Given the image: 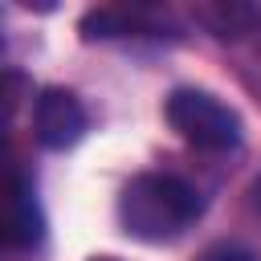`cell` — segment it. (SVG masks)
<instances>
[{
    "label": "cell",
    "instance_id": "2",
    "mask_svg": "<svg viewBox=\"0 0 261 261\" xmlns=\"http://www.w3.org/2000/svg\"><path fill=\"white\" fill-rule=\"evenodd\" d=\"M167 122L171 130L200 147V151H232L241 143V114L232 106H224L216 94L208 90H192V86H179L167 94Z\"/></svg>",
    "mask_w": 261,
    "mask_h": 261
},
{
    "label": "cell",
    "instance_id": "8",
    "mask_svg": "<svg viewBox=\"0 0 261 261\" xmlns=\"http://www.w3.org/2000/svg\"><path fill=\"white\" fill-rule=\"evenodd\" d=\"M90 261H118V257H90Z\"/></svg>",
    "mask_w": 261,
    "mask_h": 261
},
{
    "label": "cell",
    "instance_id": "4",
    "mask_svg": "<svg viewBox=\"0 0 261 261\" xmlns=\"http://www.w3.org/2000/svg\"><path fill=\"white\" fill-rule=\"evenodd\" d=\"M45 237V212L37 204V192L24 171H12V196H8V228L4 241L12 249H33Z\"/></svg>",
    "mask_w": 261,
    "mask_h": 261
},
{
    "label": "cell",
    "instance_id": "5",
    "mask_svg": "<svg viewBox=\"0 0 261 261\" xmlns=\"http://www.w3.org/2000/svg\"><path fill=\"white\" fill-rule=\"evenodd\" d=\"M151 24V12L147 8H130V4H102V8H90L82 16V37L86 41H110V37H130V33H143Z\"/></svg>",
    "mask_w": 261,
    "mask_h": 261
},
{
    "label": "cell",
    "instance_id": "1",
    "mask_svg": "<svg viewBox=\"0 0 261 261\" xmlns=\"http://www.w3.org/2000/svg\"><path fill=\"white\" fill-rule=\"evenodd\" d=\"M200 212H204L200 192L192 184H184L179 175H167V171H143L118 196L122 228L147 245L175 241L188 224H196Z\"/></svg>",
    "mask_w": 261,
    "mask_h": 261
},
{
    "label": "cell",
    "instance_id": "7",
    "mask_svg": "<svg viewBox=\"0 0 261 261\" xmlns=\"http://www.w3.org/2000/svg\"><path fill=\"white\" fill-rule=\"evenodd\" d=\"M208 261H257V257H253L249 249H216Z\"/></svg>",
    "mask_w": 261,
    "mask_h": 261
},
{
    "label": "cell",
    "instance_id": "9",
    "mask_svg": "<svg viewBox=\"0 0 261 261\" xmlns=\"http://www.w3.org/2000/svg\"><path fill=\"white\" fill-rule=\"evenodd\" d=\"M257 204H261V179H257Z\"/></svg>",
    "mask_w": 261,
    "mask_h": 261
},
{
    "label": "cell",
    "instance_id": "3",
    "mask_svg": "<svg viewBox=\"0 0 261 261\" xmlns=\"http://www.w3.org/2000/svg\"><path fill=\"white\" fill-rule=\"evenodd\" d=\"M33 135L49 151H65L86 135V106L77 102L73 90L45 86L33 102Z\"/></svg>",
    "mask_w": 261,
    "mask_h": 261
},
{
    "label": "cell",
    "instance_id": "6",
    "mask_svg": "<svg viewBox=\"0 0 261 261\" xmlns=\"http://www.w3.org/2000/svg\"><path fill=\"white\" fill-rule=\"evenodd\" d=\"M200 16L212 24V33L216 37H241L249 24H253V8H245V4H208V8H200Z\"/></svg>",
    "mask_w": 261,
    "mask_h": 261
}]
</instances>
